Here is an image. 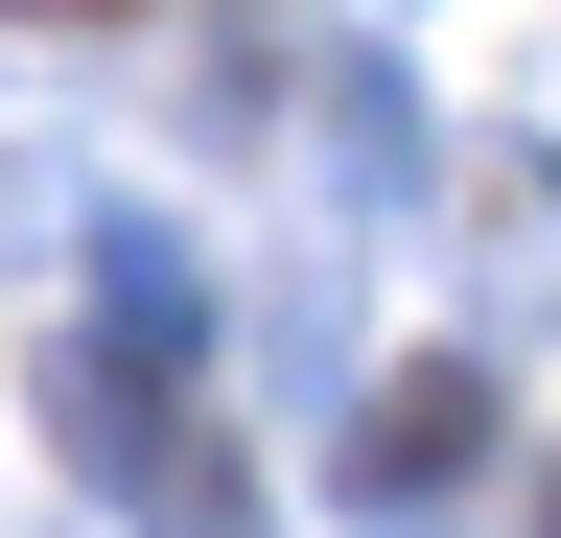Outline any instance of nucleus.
<instances>
[{
	"label": "nucleus",
	"instance_id": "f257e3e1",
	"mask_svg": "<svg viewBox=\"0 0 561 538\" xmlns=\"http://www.w3.org/2000/svg\"><path fill=\"white\" fill-rule=\"evenodd\" d=\"M47 24H94V0H47Z\"/></svg>",
	"mask_w": 561,
	"mask_h": 538
}]
</instances>
